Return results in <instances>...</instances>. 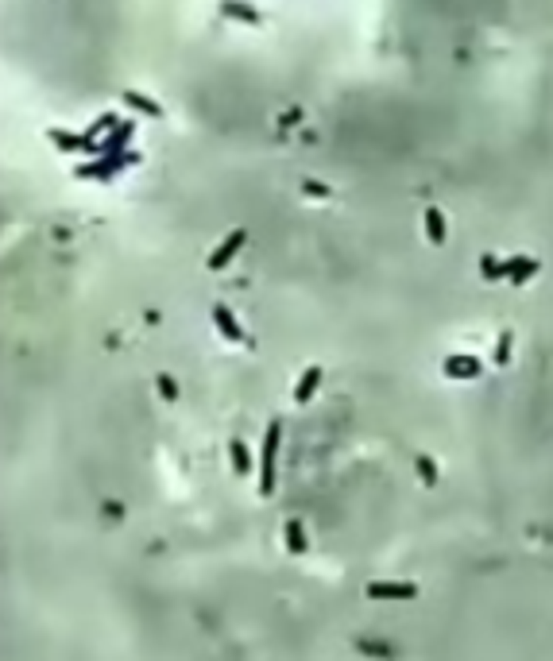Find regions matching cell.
Here are the masks:
<instances>
[{"label":"cell","mask_w":553,"mask_h":661,"mask_svg":"<svg viewBox=\"0 0 553 661\" xmlns=\"http://www.w3.org/2000/svg\"><path fill=\"white\" fill-rule=\"evenodd\" d=\"M279 421L267 429V437H263V457H260V491L271 495V487H275V452H279Z\"/></svg>","instance_id":"1"},{"label":"cell","mask_w":553,"mask_h":661,"mask_svg":"<svg viewBox=\"0 0 553 661\" xmlns=\"http://www.w3.org/2000/svg\"><path fill=\"white\" fill-rule=\"evenodd\" d=\"M244 244H248V233H244V228H233V233H228L225 240L209 252V271H225L228 263L236 259V252H240Z\"/></svg>","instance_id":"2"},{"label":"cell","mask_w":553,"mask_h":661,"mask_svg":"<svg viewBox=\"0 0 553 661\" xmlns=\"http://www.w3.org/2000/svg\"><path fill=\"white\" fill-rule=\"evenodd\" d=\"M213 321H217V329H221V337H225V341H233V344L244 341V329H240V321L233 317V310H228V305H213Z\"/></svg>","instance_id":"3"},{"label":"cell","mask_w":553,"mask_h":661,"mask_svg":"<svg viewBox=\"0 0 553 661\" xmlns=\"http://www.w3.org/2000/svg\"><path fill=\"white\" fill-rule=\"evenodd\" d=\"M124 105L136 109V112H144V117H151V120H163V105H155L151 97L136 93V89H124Z\"/></svg>","instance_id":"4"},{"label":"cell","mask_w":553,"mask_h":661,"mask_svg":"<svg viewBox=\"0 0 553 661\" xmlns=\"http://www.w3.org/2000/svg\"><path fill=\"white\" fill-rule=\"evenodd\" d=\"M476 371H480V360L476 356H449L445 360V375H453V379H472Z\"/></svg>","instance_id":"5"},{"label":"cell","mask_w":553,"mask_h":661,"mask_svg":"<svg viewBox=\"0 0 553 661\" xmlns=\"http://www.w3.org/2000/svg\"><path fill=\"white\" fill-rule=\"evenodd\" d=\"M507 263H511V271H507L511 283H530V279L542 271V263L530 259V255H523V259H507Z\"/></svg>","instance_id":"6"},{"label":"cell","mask_w":553,"mask_h":661,"mask_svg":"<svg viewBox=\"0 0 553 661\" xmlns=\"http://www.w3.org/2000/svg\"><path fill=\"white\" fill-rule=\"evenodd\" d=\"M47 139H51L54 147H62L66 155L86 151V136H74V131H62V128H51V131H47Z\"/></svg>","instance_id":"7"},{"label":"cell","mask_w":553,"mask_h":661,"mask_svg":"<svg viewBox=\"0 0 553 661\" xmlns=\"http://www.w3.org/2000/svg\"><path fill=\"white\" fill-rule=\"evenodd\" d=\"M426 236H430V244L433 247H441L445 244V213L441 209H426Z\"/></svg>","instance_id":"8"},{"label":"cell","mask_w":553,"mask_h":661,"mask_svg":"<svg viewBox=\"0 0 553 661\" xmlns=\"http://www.w3.org/2000/svg\"><path fill=\"white\" fill-rule=\"evenodd\" d=\"M221 12H225L228 20H244V23H263V16L255 12L252 4H236V0H225V4H221Z\"/></svg>","instance_id":"9"},{"label":"cell","mask_w":553,"mask_h":661,"mask_svg":"<svg viewBox=\"0 0 553 661\" xmlns=\"http://www.w3.org/2000/svg\"><path fill=\"white\" fill-rule=\"evenodd\" d=\"M318 383H321V368H306V375L298 379V387H294V399H298V402H310L313 391H318Z\"/></svg>","instance_id":"10"},{"label":"cell","mask_w":553,"mask_h":661,"mask_svg":"<svg viewBox=\"0 0 553 661\" xmlns=\"http://www.w3.org/2000/svg\"><path fill=\"white\" fill-rule=\"evenodd\" d=\"M507 271H511V263H499V259H491V255H484V259H480V275L488 279V283L507 279Z\"/></svg>","instance_id":"11"},{"label":"cell","mask_w":553,"mask_h":661,"mask_svg":"<svg viewBox=\"0 0 553 661\" xmlns=\"http://www.w3.org/2000/svg\"><path fill=\"white\" fill-rule=\"evenodd\" d=\"M511 341H515L511 333H503V337H499V349H495V363H507V356H511Z\"/></svg>","instance_id":"12"},{"label":"cell","mask_w":553,"mask_h":661,"mask_svg":"<svg viewBox=\"0 0 553 661\" xmlns=\"http://www.w3.org/2000/svg\"><path fill=\"white\" fill-rule=\"evenodd\" d=\"M302 189H306L310 197H329V189L321 186V182H313V178H306V182H302Z\"/></svg>","instance_id":"13"},{"label":"cell","mask_w":553,"mask_h":661,"mask_svg":"<svg viewBox=\"0 0 553 661\" xmlns=\"http://www.w3.org/2000/svg\"><path fill=\"white\" fill-rule=\"evenodd\" d=\"M159 391L167 394V399H175V394H178V391H175V383H170V375H159Z\"/></svg>","instance_id":"14"},{"label":"cell","mask_w":553,"mask_h":661,"mask_svg":"<svg viewBox=\"0 0 553 661\" xmlns=\"http://www.w3.org/2000/svg\"><path fill=\"white\" fill-rule=\"evenodd\" d=\"M233 460H236V468H248V452H244V445H233Z\"/></svg>","instance_id":"15"},{"label":"cell","mask_w":553,"mask_h":661,"mask_svg":"<svg viewBox=\"0 0 553 661\" xmlns=\"http://www.w3.org/2000/svg\"><path fill=\"white\" fill-rule=\"evenodd\" d=\"M302 545H306V542H302V538H298V526H294V522H291V549H302Z\"/></svg>","instance_id":"16"},{"label":"cell","mask_w":553,"mask_h":661,"mask_svg":"<svg viewBox=\"0 0 553 661\" xmlns=\"http://www.w3.org/2000/svg\"><path fill=\"white\" fill-rule=\"evenodd\" d=\"M298 117H302V112H298V109H291V112H286V117H283V128H291V124L298 120Z\"/></svg>","instance_id":"17"}]
</instances>
